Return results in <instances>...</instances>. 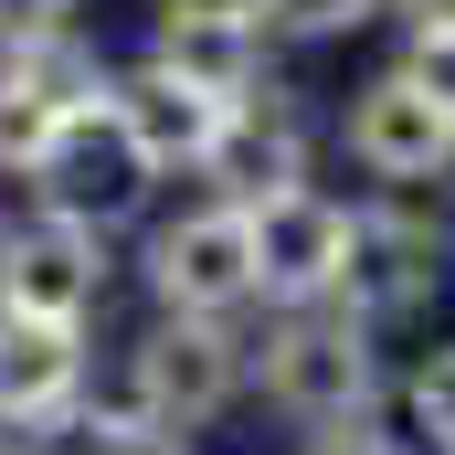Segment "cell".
I'll use <instances>...</instances> for the list:
<instances>
[{"label":"cell","mask_w":455,"mask_h":455,"mask_svg":"<svg viewBox=\"0 0 455 455\" xmlns=\"http://www.w3.org/2000/svg\"><path fill=\"white\" fill-rule=\"evenodd\" d=\"M254 403L286 435L392 413V339L360 307H254Z\"/></svg>","instance_id":"obj_1"},{"label":"cell","mask_w":455,"mask_h":455,"mask_svg":"<svg viewBox=\"0 0 455 455\" xmlns=\"http://www.w3.org/2000/svg\"><path fill=\"white\" fill-rule=\"evenodd\" d=\"M116 403L202 445L223 413L254 403V318H159L148 307L116 349Z\"/></svg>","instance_id":"obj_2"},{"label":"cell","mask_w":455,"mask_h":455,"mask_svg":"<svg viewBox=\"0 0 455 455\" xmlns=\"http://www.w3.org/2000/svg\"><path fill=\"white\" fill-rule=\"evenodd\" d=\"M455 286V223L435 191H360V254H349V297L381 339H403L413 318H435Z\"/></svg>","instance_id":"obj_3"},{"label":"cell","mask_w":455,"mask_h":455,"mask_svg":"<svg viewBox=\"0 0 455 455\" xmlns=\"http://www.w3.org/2000/svg\"><path fill=\"white\" fill-rule=\"evenodd\" d=\"M138 286L159 318H254V223L233 202H180L138 223Z\"/></svg>","instance_id":"obj_4"},{"label":"cell","mask_w":455,"mask_h":455,"mask_svg":"<svg viewBox=\"0 0 455 455\" xmlns=\"http://www.w3.org/2000/svg\"><path fill=\"white\" fill-rule=\"evenodd\" d=\"M21 212H53V223H85V233H107V243H127V233L159 212V180L138 170V148L116 138V116L85 107V116H64V138L32 159Z\"/></svg>","instance_id":"obj_5"},{"label":"cell","mask_w":455,"mask_h":455,"mask_svg":"<svg viewBox=\"0 0 455 455\" xmlns=\"http://www.w3.org/2000/svg\"><path fill=\"white\" fill-rule=\"evenodd\" d=\"M254 223V307H329L349 297V254H360V202L329 180H297L275 202L243 212Z\"/></svg>","instance_id":"obj_6"},{"label":"cell","mask_w":455,"mask_h":455,"mask_svg":"<svg viewBox=\"0 0 455 455\" xmlns=\"http://www.w3.org/2000/svg\"><path fill=\"white\" fill-rule=\"evenodd\" d=\"M339 159L371 180V191H445L455 180V116L424 96V85H403L392 64H371L360 85L339 96Z\"/></svg>","instance_id":"obj_7"},{"label":"cell","mask_w":455,"mask_h":455,"mask_svg":"<svg viewBox=\"0 0 455 455\" xmlns=\"http://www.w3.org/2000/svg\"><path fill=\"white\" fill-rule=\"evenodd\" d=\"M116 254L107 233L53 223V212H11L0 223V307L11 318H53V329H96L116 297Z\"/></svg>","instance_id":"obj_8"},{"label":"cell","mask_w":455,"mask_h":455,"mask_svg":"<svg viewBox=\"0 0 455 455\" xmlns=\"http://www.w3.org/2000/svg\"><path fill=\"white\" fill-rule=\"evenodd\" d=\"M297 180H318V107H307V85L265 75L254 96L223 107V138H212V159H202V202L254 212V202H275V191H297Z\"/></svg>","instance_id":"obj_9"},{"label":"cell","mask_w":455,"mask_h":455,"mask_svg":"<svg viewBox=\"0 0 455 455\" xmlns=\"http://www.w3.org/2000/svg\"><path fill=\"white\" fill-rule=\"evenodd\" d=\"M107 116L116 138L138 148V170L170 191V180H202V159H212V138H223V96H202L191 75H170L159 53H127L107 75Z\"/></svg>","instance_id":"obj_10"},{"label":"cell","mask_w":455,"mask_h":455,"mask_svg":"<svg viewBox=\"0 0 455 455\" xmlns=\"http://www.w3.org/2000/svg\"><path fill=\"white\" fill-rule=\"evenodd\" d=\"M96 403V329L11 318L0 307V435H53Z\"/></svg>","instance_id":"obj_11"},{"label":"cell","mask_w":455,"mask_h":455,"mask_svg":"<svg viewBox=\"0 0 455 455\" xmlns=\"http://www.w3.org/2000/svg\"><path fill=\"white\" fill-rule=\"evenodd\" d=\"M148 53L170 64V75H191L202 96H254L265 75H275V43H265V21H148Z\"/></svg>","instance_id":"obj_12"},{"label":"cell","mask_w":455,"mask_h":455,"mask_svg":"<svg viewBox=\"0 0 455 455\" xmlns=\"http://www.w3.org/2000/svg\"><path fill=\"white\" fill-rule=\"evenodd\" d=\"M392 424L413 435V455H455V329L413 349V371H392Z\"/></svg>","instance_id":"obj_13"},{"label":"cell","mask_w":455,"mask_h":455,"mask_svg":"<svg viewBox=\"0 0 455 455\" xmlns=\"http://www.w3.org/2000/svg\"><path fill=\"white\" fill-rule=\"evenodd\" d=\"M43 455H202L191 435H170V424H148V413H127L116 392H96L75 424H53Z\"/></svg>","instance_id":"obj_14"},{"label":"cell","mask_w":455,"mask_h":455,"mask_svg":"<svg viewBox=\"0 0 455 455\" xmlns=\"http://www.w3.org/2000/svg\"><path fill=\"white\" fill-rule=\"evenodd\" d=\"M392 21V0H265V43H349Z\"/></svg>","instance_id":"obj_15"},{"label":"cell","mask_w":455,"mask_h":455,"mask_svg":"<svg viewBox=\"0 0 455 455\" xmlns=\"http://www.w3.org/2000/svg\"><path fill=\"white\" fill-rule=\"evenodd\" d=\"M392 75L424 85V96L455 116V32H403V43H392Z\"/></svg>","instance_id":"obj_16"},{"label":"cell","mask_w":455,"mask_h":455,"mask_svg":"<svg viewBox=\"0 0 455 455\" xmlns=\"http://www.w3.org/2000/svg\"><path fill=\"white\" fill-rule=\"evenodd\" d=\"M297 455H413V435H403L392 413H371V424H318V435H297Z\"/></svg>","instance_id":"obj_17"},{"label":"cell","mask_w":455,"mask_h":455,"mask_svg":"<svg viewBox=\"0 0 455 455\" xmlns=\"http://www.w3.org/2000/svg\"><path fill=\"white\" fill-rule=\"evenodd\" d=\"M85 32V0H0V43H53Z\"/></svg>","instance_id":"obj_18"},{"label":"cell","mask_w":455,"mask_h":455,"mask_svg":"<svg viewBox=\"0 0 455 455\" xmlns=\"http://www.w3.org/2000/svg\"><path fill=\"white\" fill-rule=\"evenodd\" d=\"M148 21H265V0H148Z\"/></svg>","instance_id":"obj_19"},{"label":"cell","mask_w":455,"mask_h":455,"mask_svg":"<svg viewBox=\"0 0 455 455\" xmlns=\"http://www.w3.org/2000/svg\"><path fill=\"white\" fill-rule=\"evenodd\" d=\"M403 32H455V0H392Z\"/></svg>","instance_id":"obj_20"},{"label":"cell","mask_w":455,"mask_h":455,"mask_svg":"<svg viewBox=\"0 0 455 455\" xmlns=\"http://www.w3.org/2000/svg\"><path fill=\"white\" fill-rule=\"evenodd\" d=\"M0 455H43V435H0Z\"/></svg>","instance_id":"obj_21"}]
</instances>
